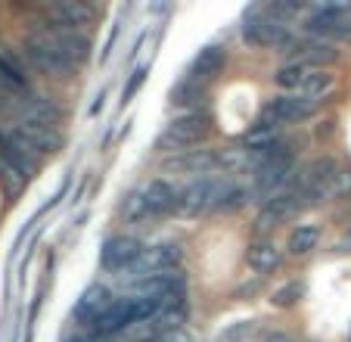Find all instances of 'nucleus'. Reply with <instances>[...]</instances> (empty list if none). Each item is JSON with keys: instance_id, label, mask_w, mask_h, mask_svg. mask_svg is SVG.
<instances>
[{"instance_id": "1", "label": "nucleus", "mask_w": 351, "mask_h": 342, "mask_svg": "<svg viewBox=\"0 0 351 342\" xmlns=\"http://www.w3.org/2000/svg\"><path fill=\"white\" fill-rule=\"evenodd\" d=\"M292 171H295V152L289 150V144L280 140L271 156L252 171V193L267 203L271 196L283 193V187L289 184V178H292Z\"/></svg>"}, {"instance_id": "2", "label": "nucleus", "mask_w": 351, "mask_h": 342, "mask_svg": "<svg viewBox=\"0 0 351 342\" xmlns=\"http://www.w3.org/2000/svg\"><path fill=\"white\" fill-rule=\"evenodd\" d=\"M305 32L326 44H351V3H324L305 22Z\"/></svg>"}, {"instance_id": "3", "label": "nucleus", "mask_w": 351, "mask_h": 342, "mask_svg": "<svg viewBox=\"0 0 351 342\" xmlns=\"http://www.w3.org/2000/svg\"><path fill=\"white\" fill-rule=\"evenodd\" d=\"M243 41L252 47H261V50H280L286 53L292 44V34L286 32V25L274 22L265 10H255V13L245 16L243 22Z\"/></svg>"}, {"instance_id": "4", "label": "nucleus", "mask_w": 351, "mask_h": 342, "mask_svg": "<svg viewBox=\"0 0 351 342\" xmlns=\"http://www.w3.org/2000/svg\"><path fill=\"white\" fill-rule=\"evenodd\" d=\"M22 53H25V60L32 62L38 72L53 75V78H72L75 69H78L72 60H66V56H62L50 41H44L40 34H34V32L22 41Z\"/></svg>"}, {"instance_id": "5", "label": "nucleus", "mask_w": 351, "mask_h": 342, "mask_svg": "<svg viewBox=\"0 0 351 342\" xmlns=\"http://www.w3.org/2000/svg\"><path fill=\"white\" fill-rule=\"evenodd\" d=\"M212 134V119L206 112H186L180 119H174L171 125L165 128V134L159 137V146H168V150H186V146H196Z\"/></svg>"}, {"instance_id": "6", "label": "nucleus", "mask_w": 351, "mask_h": 342, "mask_svg": "<svg viewBox=\"0 0 351 342\" xmlns=\"http://www.w3.org/2000/svg\"><path fill=\"white\" fill-rule=\"evenodd\" d=\"M13 144L25 152L28 159L44 156V152H56L62 146V134L50 125H34V122H19V128L10 131Z\"/></svg>"}, {"instance_id": "7", "label": "nucleus", "mask_w": 351, "mask_h": 342, "mask_svg": "<svg viewBox=\"0 0 351 342\" xmlns=\"http://www.w3.org/2000/svg\"><path fill=\"white\" fill-rule=\"evenodd\" d=\"M180 262V246L178 243H159V246H146L143 255L125 271L128 280H146L153 274H165V271H174V264Z\"/></svg>"}, {"instance_id": "8", "label": "nucleus", "mask_w": 351, "mask_h": 342, "mask_svg": "<svg viewBox=\"0 0 351 342\" xmlns=\"http://www.w3.org/2000/svg\"><path fill=\"white\" fill-rule=\"evenodd\" d=\"M34 34H40L44 41H50V44H53L66 60L75 62V66H81V62L90 60V41H87V34L69 32V28L50 25V22H40V25L34 28Z\"/></svg>"}, {"instance_id": "9", "label": "nucleus", "mask_w": 351, "mask_h": 342, "mask_svg": "<svg viewBox=\"0 0 351 342\" xmlns=\"http://www.w3.org/2000/svg\"><path fill=\"white\" fill-rule=\"evenodd\" d=\"M320 103L308 97H295V93H283V97H274L265 106V115L261 119L274 122V125H289V122H308L311 115H317Z\"/></svg>"}, {"instance_id": "10", "label": "nucleus", "mask_w": 351, "mask_h": 342, "mask_svg": "<svg viewBox=\"0 0 351 342\" xmlns=\"http://www.w3.org/2000/svg\"><path fill=\"white\" fill-rule=\"evenodd\" d=\"M308 205V199L302 196V190L298 187H292V190H283L277 193V196H271L265 205H261L258 212V227L261 231H271V227H280L283 221H289V218H295L298 212Z\"/></svg>"}, {"instance_id": "11", "label": "nucleus", "mask_w": 351, "mask_h": 342, "mask_svg": "<svg viewBox=\"0 0 351 342\" xmlns=\"http://www.w3.org/2000/svg\"><path fill=\"white\" fill-rule=\"evenodd\" d=\"M292 66H305V69H324V66H332L339 60V50L326 41H317V38H302L295 41L292 38L289 50H286Z\"/></svg>"}, {"instance_id": "12", "label": "nucleus", "mask_w": 351, "mask_h": 342, "mask_svg": "<svg viewBox=\"0 0 351 342\" xmlns=\"http://www.w3.org/2000/svg\"><path fill=\"white\" fill-rule=\"evenodd\" d=\"M143 249L146 246L134 237H112L99 249V264H103V271H109V274H125V271L143 255Z\"/></svg>"}, {"instance_id": "13", "label": "nucleus", "mask_w": 351, "mask_h": 342, "mask_svg": "<svg viewBox=\"0 0 351 342\" xmlns=\"http://www.w3.org/2000/svg\"><path fill=\"white\" fill-rule=\"evenodd\" d=\"M224 178H193L190 184L180 190V215H199L206 209H215L218 203V193Z\"/></svg>"}, {"instance_id": "14", "label": "nucleus", "mask_w": 351, "mask_h": 342, "mask_svg": "<svg viewBox=\"0 0 351 342\" xmlns=\"http://www.w3.org/2000/svg\"><path fill=\"white\" fill-rule=\"evenodd\" d=\"M134 323H137L134 296H125V299H115V302L97 317L93 330H97L99 339H109V336H115V333H125V330L134 327Z\"/></svg>"}, {"instance_id": "15", "label": "nucleus", "mask_w": 351, "mask_h": 342, "mask_svg": "<svg viewBox=\"0 0 351 342\" xmlns=\"http://www.w3.org/2000/svg\"><path fill=\"white\" fill-rule=\"evenodd\" d=\"M224 66H227V47L208 44V47H202V50L193 56L186 78L196 81V84H208V81H215L221 72H224Z\"/></svg>"}, {"instance_id": "16", "label": "nucleus", "mask_w": 351, "mask_h": 342, "mask_svg": "<svg viewBox=\"0 0 351 342\" xmlns=\"http://www.w3.org/2000/svg\"><path fill=\"white\" fill-rule=\"evenodd\" d=\"M143 199H146V212L149 218H165L171 212L180 209V190H174L168 181H149L143 187Z\"/></svg>"}, {"instance_id": "17", "label": "nucleus", "mask_w": 351, "mask_h": 342, "mask_svg": "<svg viewBox=\"0 0 351 342\" xmlns=\"http://www.w3.org/2000/svg\"><path fill=\"white\" fill-rule=\"evenodd\" d=\"M53 25H62L69 32H78V28H87L93 22V7L81 3V0H60V3H50L47 7Z\"/></svg>"}, {"instance_id": "18", "label": "nucleus", "mask_w": 351, "mask_h": 342, "mask_svg": "<svg viewBox=\"0 0 351 342\" xmlns=\"http://www.w3.org/2000/svg\"><path fill=\"white\" fill-rule=\"evenodd\" d=\"M165 168L186 171V174H199V178H208L212 171H221V156L215 150H186L184 156L168 159Z\"/></svg>"}, {"instance_id": "19", "label": "nucleus", "mask_w": 351, "mask_h": 342, "mask_svg": "<svg viewBox=\"0 0 351 342\" xmlns=\"http://www.w3.org/2000/svg\"><path fill=\"white\" fill-rule=\"evenodd\" d=\"M115 299H112V293L106 290V286H87L84 290V296L78 299V302H75V321H81V323H97V317L103 315V311L109 308V305H112Z\"/></svg>"}, {"instance_id": "20", "label": "nucleus", "mask_w": 351, "mask_h": 342, "mask_svg": "<svg viewBox=\"0 0 351 342\" xmlns=\"http://www.w3.org/2000/svg\"><path fill=\"white\" fill-rule=\"evenodd\" d=\"M0 165H3L10 174H16V178H32V171H34V159H28L25 152L13 144V137L3 131H0Z\"/></svg>"}, {"instance_id": "21", "label": "nucleus", "mask_w": 351, "mask_h": 342, "mask_svg": "<svg viewBox=\"0 0 351 342\" xmlns=\"http://www.w3.org/2000/svg\"><path fill=\"white\" fill-rule=\"evenodd\" d=\"M245 262H249V268H252L255 274H274V271L280 268V262H283V252H280L274 243H267V240H265V243L249 246Z\"/></svg>"}, {"instance_id": "22", "label": "nucleus", "mask_w": 351, "mask_h": 342, "mask_svg": "<svg viewBox=\"0 0 351 342\" xmlns=\"http://www.w3.org/2000/svg\"><path fill=\"white\" fill-rule=\"evenodd\" d=\"M320 243V227H314V224H298L295 231L289 233V240H286V249H289V255H308V252H314Z\"/></svg>"}, {"instance_id": "23", "label": "nucleus", "mask_w": 351, "mask_h": 342, "mask_svg": "<svg viewBox=\"0 0 351 342\" xmlns=\"http://www.w3.org/2000/svg\"><path fill=\"white\" fill-rule=\"evenodd\" d=\"M332 75L326 72V69H308V75H305V81H302V87H298V93L295 97H308V100H317V97H324L326 91L332 87Z\"/></svg>"}, {"instance_id": "24", "label": "nucleus", "mask_w": 351, "mask_h": 342, "mask_svg": "<svg viewBox=\"0 0 351 342\" xmlns=\"http://www.w3.org/2000/svg\"><path fill=\"white\" fill-rule=\"evenodd\" d=\"M206 84H196V81L184 78L180 84L171 87V103L174 106H202L206 103Z\"/></svg>"}, {"instance_id": "25", "label": "nucleus", "mask_w": 351, "mask_h": 342, "mask_svg": "<svg viewBox=\"0 0 351 342\" xmlns=\"http://www.w3.org/2000/svg\"><path fill=\"white\" fill-rule=\"evenodd\" d=\"M245 199H249V190H243L239 184H233V181H224L221 184V193H218V203H215V209L218 212H237L245 205Z\"/></svg>"}, {"instance_id": "26", "label": "nucleus", "mask_w": 351, "mask_h": 342, "mask_svg": "<svg viewBox=\"0 0 351 342\" xmlns=\"http://www.w3.org/2000/svg\"><path fill=\"white\" fill-rule=\"evenodd\" d=\"M121 212H125L128 221H146V218H149V212H146V199H143V187L128 193L125 203H121Z\"/></svg>"}, {"instance_id": "27", "label": "nucleus", "mask_w": 351, "mask_h": 342, "mask_svg": "<svg viewBox=\"0 0 351 342\" xmlns=\"http://www.w3.org/2000/svg\"><path fill=\"white\" fill-rule=\"evenodd\" d=\"M302 283L298 280H292V283H286V286H280V290H274V296H271V305L274 308H292V305L302 299Z\"/></svg>"}, {"instance_id": "28", "label": "nucleus", "mask_w": 351, "mask_h": 342, "mask_svg": "<svg viewBox=\"0 0 351 342\" xmlns=\"http://www.w3.org/2000/svg\"><path fill=\"white\" fill-rule=\"evenodd\" d=\"M146 72H149V69H146V66H140L137 72L131 75V81H128L125 93H121V103H131V100H134V93H137V91H140V84H143V81H146Z\"/></svg>"}, {"instance_id": "29", "label": "nucleus", "mask_w": 351, "mask_h": 342, "mask_svg": "<svg viewBox=\"0 0 351 342\" xmlns=\"http://www.w3.org/2000/svg\"><path fill=\"white\" fill-rule=\"evenodd\" d=\"M348 193H351V171H342V168H339L336 184H332V196L342 199V196H348Z\"/></svg>"}, {"instance_id": "30", "label": "nucleus", "mask_w": 351, "mask_h": 342, "mask_svg": "<svg viewBox=\"0 0 351 342\" xmlns=\"http://www.w3.org/2000/svg\"><path fill=\"white\" fill-rule=\"evenodd\" d=\"M249 330H252V323H249V321H243V323H239V327H233L230 333H227L221 342H237L239 336H245V333H249Z\"/></svg>"}]
</instances>
